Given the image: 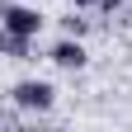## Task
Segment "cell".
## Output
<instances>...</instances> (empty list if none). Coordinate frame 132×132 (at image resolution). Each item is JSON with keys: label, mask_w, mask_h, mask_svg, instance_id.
I'll use <instances>...</instances> for the list:
<instances>
[{"label": "cell", "mask_w": 132, "mask_h": 132, "mask_svg": "<svg viewBox=\"0 0 132 132\" xmlns=\"http://www.w3.org/2000/svg\"><path fill=\"white\" fill-rule=\"evenodd\" d=\"M47 61H52V66H61V71H80V66L90 61V52H85V43H80V38H71V33H66V38L52 47V52H47Z\"/></svg>", "instance_id": "3"}, {"label": "cell", "mask_w": 132, "mask_h": 132, "mask_svg": "<svg viewBox=\"0 0 132 132\" xmlns=\"http://www.w3.org/2000/svg\"><path fill=\"white\" fill-rule=\"evenodd\" d=\"M61 33H71V38H85V33H90V19H85V14H80V5L71 10V14H61Z\"/></svg>", "instance_id": "5"}, {"label": "cell", "mask_w": 132, "mask_h": 132, "mask_svg": "<svg viewBox=\"0 0 132 132\" xmlns=\"http://www.w3.org/2000/svg\"><path fill=\"white\" fill-rule=\"evenodd\" d=\"M10 104H19L24 113H52L57 90L47 80H19V85H10Z\"/></svg>", "instance_id": "2"}, {"label": "cell", "mask_w": 132, "mask_h": 132, "mask_svg": "<svg viewBox=\"0 0 132 132\" xmlns=\"http://www.w3.org/2000/svg\"><path fill=\"white\" fill-rule=\"evenodd\" d=\"M33 43H38V38H24V33H5V38H0V47H5L10 61H28L33 57Z\"/></svg>", "instance_id": "4"}, {"label": "cell", "mask_w": 132, "mask_h": 132, "mask_svg": "<svg viewBox=\"0 0 132 132\" xmlns=\"http://www.w3.org/2000/svg\"><path fill=\"white\" fill-rule=\"evenodd\" d=\"M118 5L123 0H94V10H104V14H118Z\"/></svg>", "instance_id": "6"}, {"label": "cell", "mask_w": 132, "mask_h": 132, "mask_svg": "<svg viewBox=\"0 0 132 132\" xmlns=\"http://www.w3.org/2000/svg\"><path fill=\"white\" fill-rule=\"evenodd\" d=\"M71 5H80V10H85V5H94V0H71Z\"/></svg>", "instance_id": "7"}, {"label": "cell", "mask_w": 132, "mask_h": 132, "mask_svg": "<svg viewBox=\"0 0 132 132\" xmlns=\"http://www.w3.org/2000/svg\"><path fill=\"white\" fill-rule=\"evenodd\" d=\"M0 24H5V33H24V38H38L47 19L38 14V0H10V5L0 10Z\"/></svg>", "instance_id": "1"}]
</instances>
